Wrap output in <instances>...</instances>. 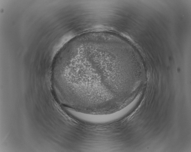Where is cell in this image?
Segmentation results:
<instances>
[{
    "label": "cell",
    "mask_w": 191,
    "mask_h": 152,
    "mask_svg": "<svg viewBox=\"0 0 191 152\" xmlns=\"http://www.w3.org/2000/svg\"><path fill=\"white\" fill-rule=\"evenodd\" d=\"M66 112L73 118L79 120L93 124H104L110 122L121 118L124 110H120L113 113L103 114L86 113L65 107Z\"/></svg>",
    "instance_id": "cell-2"
},
{
    "label": "cell",
    "mask_w": 191,
    "mask_h": 152,
    "mask_svg": "<svg viewBox=\"0 0 191 152\" xmlns=\"http://www.w3.org/2000/svg\"><path fill=\"white\" fill-rule=\"evenodd\" d=\"M121 46L97 35L66 44L56 56L51 73L52 84L63 103L75 109L100 110L117 98L125 78Z\"/></svg>",
    "instance_id": "cell-1"
}]
</instances>
